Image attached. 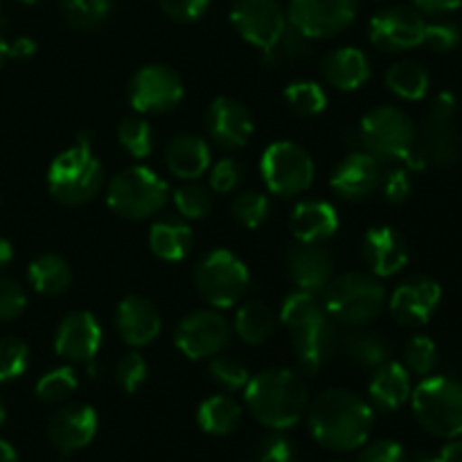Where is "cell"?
<instances>
[{"label":"cell","instance_id":"6da1fadb","mask_svg":"<svg viewBox=\"0 0 462 462\" xmlns=\"http://www.w3.org/2000/svg\"><path fill=\"white\" fill-rule=\"evenodd\" d=\"M311 436L329 451H355L368 442L374 427L373 406L343 388L320 393L307 406Z\"/></svg>","mask_w":462,"mask_h":462},{"label":"cell","instance_id":"7a4b0ae2","mask_svg":"<svg viewBox=\"0 0 462 462\" xmlns=\"http://www.w3.org/2000/svg\"><path fill=\"white\" fill-rule=\"evenodd\" d=\"M280 320L287 328L298 368L302 373L316 374L332 361L338 347L337 325L314 293H291L284 300Z\"/></svg>","mask_w":462,"mask_h":462},{"label":"cell","instance_id":"3957f363","mask_svg":"<svg viewBox=\"0 0 462 462\" xmlns=\"http://www.w3.org/2000/svg\"><path fill=\"white\" fill-rule=\"evenodd\" d=\"M244 400L253 418L273 431L291 429L307 415L310 393L302 377L287 368H269L248 379Z\"/></svg>","mask_w":462,"mask_h":462},{"label":"cell","instance_id":"277c9868","mask_svg":"<svg viewBox=\"0 0 462 462\" xmlns=\"http://www.w3.org/2000/svg\"><path fill=\"white\" fill-rule=\"evenodd\" d=\"M104 185V167L95 156L88 135H79L75 144L59 153L48 170L50 194L63 206H84L99 194Z\"/></svg>","mask_w":462,"mask_h":462},{"label":"cell","instance_id":"5b68a950","mask_svg":"<svg viewBox=\"0 0 462 462\" xmlns=\"http://www.w3.org/2000/svg\"><path fill=\"white\" fill-rule=\"evenodd\" d=\"M323 305L337 323L365 328L382 316L386 289L374 275L350 271L329 280L323 291Z\"/></svg>","mask_w":462,"mask_h":462},{"label":"cell","instance_id":"8992f818","mask_svg":"<svg viewBox=\"0 0 462 462\" xmlns=\"http://www.w3.org/2000/svg\"><path fill=\"white\" fill-rule=\"evenodd\" d=\"M171 192L165 179L143 165L117 171L106 188V203L116 215L125 219H149L170 201Z\"/></svg>","mask_w":462,"mask_h":462},{"label":"cell","instance_id":"52a82bcc","mask_svg":"<svg viewBox=\"0 0 462 462\" xmlns=\"http://www.w3.org/2000/svg\"><path fill=\"white\" fill-rule=\"evenodd\" d=\"M413 413L420 427L436 438L462 436V383L451 377H424L413 393Z\"/></svg>","mask_w":462,"mask_h":462},{"label":"cell","instance_id":"ba28073f","mask_svg":"<svg viewBox=\"0 0 462 462\" xmlns=\"http://www.w3.org/2000/svg\"><path fill=\"white\" fill-rule=\"evenodd\" d=\"M359 140L364 152L383 161H409L418 144V129L413 120L397 106H377L359 125Z\"/></svg>","mask_w":462,"mask_h":462},{"label":"cell","instance_id":"9c48e42d","mask_svg":"<svg viewBox=\"0 0 462 462\" xmlns=\"http://www.w3.org/2000/svg\"><path fill=\"white\" fill-rule=\"evenodd\" d=\"M248 266L226 248H217L203 255L194 269V287L212 310H228L237 305L248 291Z\"/></svg>","mask_w":462,"mask_h":462},{"label":"cell","instance_id":"30bf717a","mask_svg":"<svg viewBox=\"0 0 462 462\" xmlns=\"http://www.w3.org/2000/svg\"><path fill=\"white\" fill-rule=\"evenodd\" d=\"M262 179L269 192L278 197H298L314 183V161L300 144L291 140H280L266 147L260 161Z\"/></svg>","mask_w":462,"mask_h":462},{"label":"cell","instance_id":"8fae6325","mask_svg":"<svg viewBox=\"0 0 462 462\" xmlns=\"http://www.w3.org/2000/svg\"><path fill=\"white\" fill-rule=\"evenodd\" d=\"M131 106L144 116H162L174 111L185 95L179 72L162 63H149L134 72L129 79Z\"/></svg>","mask_w":462,"mask_h":462},{"label":"cell","instance_id":"7c38bea8","mask_svg":"<svg viewBox=\"0 0 462 462\" xmlns=\"http://www.w3.org/2000/svg\"><path fill=\"white\" fill-rule=\"evenodd\" d=\"M359 0H289V25L316 39H329L352 25Z\"/></svg>","mask_w":462,"mask_h":462},{"label":"cell","instance_id":"4fadbf2b","mask_svg":"<svg viewBox=\"0 0 462 462\" xmlns=\"http://www.w3.org/2000/svg\"><path fill=\"white\" fill-rule=\"evenodd\" d=\"M230 334L228 320L219 311L197 310L180 320L174 343L188 359H212L230 346Z\"/></svg>","mask_w":462,"mask_h":462},{"label":"cell","instance_id":"5bb4252c","mask_svg":"<svg viewBox=\"0 0 462 462\" xmlns=\"http://www.w3.org/2000/svg\"><path fill=\"white\" fill-rule=\"evenodd\" d=\"M424 18L406 5L382 9L370 21V41L383 52H406L424 41Z\"/></svg>","mask_w":462,"mask_h":462},{"label":"cell","instance_id":"9a60e30c","mask_svg":"<svg viewBox=\"0 0 462 462\" xmlns=\"http://www.w3.org/2000/svg\"><path fill=\"white\" fill-rule=\"evenodd\" d=\"M230 23L244 41L266 50L287 27L282 7L275 0H237Z\"/></svg>","mask_w":462,"mask_h":462},{"label":"cell","instance_id":"2e32d148","mask_svg":"<svg viewBox=\"0 0 462 462\" xmlns=\"http://www.w3.org/2000/svg\"><path fill=\"white\" fill-rule=\"evenodd\" d=\"M442 298L440 284L429 275H413L393 291L391 314L402 328H422L431 320Z\"/></svg>","mask_w":462,"mask_h":462},{"label":"cell","instance_id":"e0dca14e","mask_svg":"<svg viewBox=\"0 0 462 462\" xmlns=\"http://www.w3.org/2000/svg\"><path fill=\"white\" fill-rule=\"evenodd\" d=\"M102 347V325L90 311H72L59 323L54 350L72 364H90Z\"/></svg>","mask_w":462,"mask_h":462},{"label":"cell","instance_id":"ac0fdd59","mask_svg":"<svg viewBox=\"0 0 462 462\" xmlns=\"http://www.w3.org/2000/svg\"><path fill=\"white\" fill-rule=\"evenodd\" d=\"M253 126L251 111L235 97H217L206 111L208 135L221 149L246 147Z\"/></svg>","mask_w":462,"mask_h":462},{"label":"cell","instance_id":"d6986e66","mask_svg":"<svg viewBox=\"0 0 462 462\" xmlns=\"http://www.w3.org/2000/svg\"><path fill=\"white\" fill-rule=\"evenodd\" d=\"M418 149L427 165L429 162L438 167L458 165L462 158V131L456 125V116L429 111L420 126Z\"/></svg>","mask_w":462,"mask_h":462},{"label":"cell","instance_id":"ffe728a7","mask_svg":"<svg viewBox=\"0 0 462 462\" xmlns=\"http://www.w3.org/2000/svg\"><path fill=\"white\" fill-rule=\"evenodd\" d=\"M97 433V413L93 406L70 404L50 418L48 438L61 454H75L93 442Z\"/></svg>","mask_w":462,"mask_h":462},{"label":"cell","instance_id":"44dd1931","mask_svg":"<svg viewBox=\"0 0 462 462\" xmlns=\"http://www.w3.org/2000/svg\"><path fill=\"white\" fill-rule=\"evenodd\" d=\"M382 179L383 170L377 158L370 156L368 152H352L338 162L329 183L341 199L359 201V199L370 197L382 185Z\"/></svg>","mask_w":462,"mask_h":462},{"label":"cell","instance_id":"7402d4cb","mask_svg":"<svg viewBox=\"0 0 462 462\" xmlns=\"http://www.w3.org/2000/svg\"><path fill=\"white\" fill-rule=\"evenodd\" d=\"M287 271L298 291L319 296L334 278V262L320 244L296 242L287 253Z\"/></svg>","mask_w":462,"mask_h":462},{"label":"cell","instance_id":"603a6c76","mask_svg":"<svg viewBox=\"0 0 462 462\" xmlns=\"http://www.w3.org/2000/svg\"><path fill=\"white\" fill-rule=\"evenodd\" d=\"M361 253L377 278H391L400 273L409 262V244L391 226H374L361 239Z\"/></svg>","mask_w":462,"mask_h":462},{"label":"cell","instance_id":"cb8c5ba5","mask_svg":"<svg viewBox=\"0 0 462 462\" xmlns=\"http://www.w3.org/2000/svg\"><path fill=\"white\" fill-rule=\"evenodd\" d=\"M116 325L122 341L131 347H144L161 334V314L156 305L143 296H126L117 305Z\"/></svg>","mask_w":462,"mask_h":462},{"label":"cell","instance_id":"d4e9b609","mask_svg":"<svg viewBox=\"0 0 462 462\" xmlns=\"http://www.w3.org/2000/svg\"><path fill=\"white\" fill-rule=\"evenodd\" d=\"M320 72L334 88L356 90L370 79V59L365 57L364 50L346 45L325 54Z\"/></svg>","mask_w":462,"mask_h":462},{"label":"cell","instance_id":"484cf974","mask_svg":"<svg viewBox=\"0 0 462 462\" xmlns=\"http://www.w3.org/2000/svg\"><path fill=\"white\" fill-rule=\"evenodd\" d=\"M167 170L183 180H197L212 165V153L208 140L201 135L183 134L176 135L165 149Z\"/></svg>","mask_w":462,"mask_h":462},{"label":"cell","instance_id":"4316f807","mask_svg":"<svg viewBox=\"0 0 462 462\" xmlns=\"http://www.w3.org/2000/svg\"><path fill=\"white\" fill-rule=\"evenodd\" d=\"M289 226L296 242L320 244L338 230V215L328 201H302L293 208Z\"/></svg>","mask_w":462,"mask_h":462},{"label":"cell","instance_id":"83f0119b","mask_svg":"<svg viewBox=\"0 0 462 462\" xmlns=\"http://www.w3.org/2000/svg\"><path fill=\"white\" fill-rule=\"evenodd\" d=\"M370 400L379 411H397L400 406L406 404L411 397V373L404 368V364L397 361H386L374 370L373 379H370Z\"/></svg>","mask_w":462,"mask_h":462},{"label":"cell","instance_id":"f1b7e54d","mask_svg":"<svg viewBox=\"0 0 462 462\" xmlns=\"http://www.w3.org/2000/svg\"><path fill=\"white\" fill-rule=\"evenodd\" d=\"M194 246V235L185 221L162 219L149 230V248L162 262H180L189 255Z\"/></svg>","mask_w":462,"mask_h":462},{"label":"cell","instance_id":"f546056e","mask_svg":"<svg viewBox=\"0 0 462 462\" xmlns=\"http://www.w3.org/2000/svg\"><path fill=\"white\" fill-rule=\"evenodd\" d=\"M343 350H346L347 359L355 365L365 370H377L379 365L391 361V346H388L386 337L379 332L365 328H355L347 332L341 341Z\"/></svg>","mask_w":462,"mask_h":462},{"label":"cell","instance_id":"4dcf8cb0","mask_svg":"<svg viewBox=\"0 0 462 462\" xmlns=\"http://www.w3.org/2000/svg\"><path fill=\"white\" fill-rule=\"evenodd\" d=\"M27 278H30V284L34 287V291H39L41 296L52 298L68 291V287L72 284V269L61 255L43 253V255H39L30 264Z\"/></svg>","mask_w":462,"mask_h":462},{"label":"cell","instance_id":"1f68e13d","mask_svg":"<svg viewBox=\"0 0 462 462\" xmlns=\"http://www.w3.org/2000/svg\"><path fill=\"white\" fill-rule=\"evenodd\" d=\"M197 422L210 436H230L242 424V406L230 395H212L199 406Z\"/></svg>","mask_w":462,"mask_h":462},{"label":"cell","instance_id":"d6a6232c","mask_svg":"<svg viewBox=\"0 0 462 462\" xmlns=\"http://www.w3.org/2000/svg\"><path fill=\"white\" fill-rule=\"evenodd\" d=\"M235 332L248 346H264L275 332V316L262 300H246L235 316Z\"/></svg>","mask_w":462,"mask_h":462},{"label":"cell","instance_id":"836d02e7","mask_svg":"<svg viewBox=\"0 0 462 462\" xmlns=\"http://www.w3.org/2000/svg\"><path fill=\"white\" fill-rule=\"evenodd\" d=\"M311 54V39L289 25L282 30V34L273 41L266 50H262V59L269 68H282V66H296V63L307 61Z\"/></svg>","mask_w":462,"mask_h":462},{"label":"cell","instance_id":"e575fe53","mask_svg":"<svg viewBox=\"0 0 462 462\" xmlns=\"http://www.w3.org/2000/svg\"><path fill=\"white\" fill-rule=\"evenodd\" d=\"M386 86L400 99L415 102V99H422L429 93L431 77H429V70L420 61H400L388 68Z\"/></svg>","mask_w":462,"mask_h":462},{"label":"cell","instance_id":"d590c367","mask_svg":"<svg viewBox=\"0 0 462 462\" xmlns=\"http://www.w3.org/2000/svg\"><path fill=\"white\" fill-rule=\"evenodd\" d=\"M61 14L75 30L93 32L111 16V0H61Z\"/></svg>","mask_w":462,"mask_h":462},{"label":"cell","instance_id":"8d00e7d4","mask_svg":"<svg viewBox=\"0 0 462 462\" xmlns=\"http://www.w3.org/2000/svg\"><path fill=\"white\" fill-rule=\"evenodd\" d=\"M284 102H287L289 111L298 117H314L325 111L328 106V95H325L323 86L316 81H293L284 90Z\"/></svg>","mask_w":462,"mask_h":462},{"label":"cell","instance_id":"74e56055","mask_svg":"<svg viewBox=\"0 0 462 462\" xmlns=\"http://www.w3.org/2000/svg\"><path fill=\"white\" fill-rule=\"evenodd\" d=\"M117 140L125 147V152L129 156L138 158V161L152 156L153 144H156L152 125L143 120V117H126V120H122L120 126H117Z\"/></svg>","mask_w":462,"mask_h":462},{"label":"cell","instance_id":"f35d334b","mask_svg":"<svg viewBox=\"0 0 462 462\" xmlns=\"http://www.w3.org/2000/svg\"><path fill=\"white\" fill-rule=\"evenodd\" d=\"M77 386H79V382H77L75 370L68 368V365H61V368H54L50 373H45L36 382V397L43 404H59V402H66L77 391Z\"/></svg>","mask_w":462,"mask_h":462},{"label":"cell","instance_id":"ab89813d","mask_svg":"<svg viewBox=\"0 0 462 462\" xmlns=\"http://www.w3.org/2000/svg\"><path fill=\"white\" fill-rule=\"evenodd\" d=\"M269 199L262 192H255V189H253V192L237 194V197L233 199V203H230V215H233V219L246 230L260 228L266 221V217H269Z\"/></svg>","mask_w":462,"mask_h":462},{"label":"cell","instance_id":"60d3db41","mask_svg":"<svg viewBox=\"0 0 462 462\" xmlns=\"http://www.w3.org/2000/svg\"><path fill=\"white\" fill-rule=\"evenodd\" d=\"M171 199H174L179 215L185 217V219H203V217L210 215L212 203H215L210 189L206 185H199L197 180L180 185Z\"/></svg>","mask_w":462,"mask_h":462},{"label":"cell","instance_id":"b9f144b4","mask_svg":"<svg viewBox=\"0 0 462 462\" xmlns=\"http://www.w3.org/2000/svg\"><path fill=\"white\" fill-rule=\"evenodd\" d=\"M208 373H210L212 382L217 383L224 391L235 393V391H244L248 383V368L237 361L235 356H226V355H217L210 359V365H208Z\"/></svg>","mask_w":462,"mask_h":462},{"label":"cell","instance_id":"7bdbcfd3","mask_svg":"<svg viewBox=\"0 0 462 462\" xmlns=\"http://www.w3.org/2000/svg\"><path fill=\"white\" fill-rule=\"evenodd\" d=\"M438 364V347L429 337H413L404 347V368L418 377H429Z\"/></svg>","mask_w":462,"mask_h":462},{"label":"cell","instance_id":"ee69618b","mask_svg":"<svg viewBox=\"0 0 462 462\" xmlns=\"http://www.w3.org/2000/svg\"><path fill=\"white\" fill-rule=\"evenodd\" d=\"M30 365V347L16 337L0 338V383L21 377Z\"/></svg>","mask_w":462,"mask_h":462},{"label":"cell","instance_id":"f6af8a7d","mask_svg":"<svg viewBox=\"0 0 462 462\" xmlns=\"http://www.w3.org/2000/svg\"><path fill=\"white\" fill-rule=\"evenodd\" d=\"M149 368L144 356H140L138 352H129V355L122 356L116 365V382L117 386L125 393H135L147 379Z\"/></svg>","mask_w":462,"mask_h":462},{"label":"cell","instance_id":"bcb514c9","mask_svg":"<svg viewBox=\"0 0 462 462\" xmlns=\"http://www.w3.org/2000/svg\"><path fill=\"white\" fill-rule=\"evenodd\" d=\"M460 39L462 32L454 21H433L424 25L422 43H427L436 52H451L454 48H458Z\"/></svg>","mask_w":462,"mask_h":462},{"label":"cell","instance_id":"7dc6e473","mask_svg":"<svg viewBox=\"0 0 462 462\" xmlns=\"http://www.w3.org/2000/svg\"><path fill=\"white\" fill-rule=\"evenodd\" d=\"M244 170L235 158H221L210 170V188L217 194H230L242 183Z\"/></svg>","mask_w":462,"mask_h":462},{"label":"cell","instance_id":"c3c4849f","mask_svg":"<svg viewBox=\"0 0 462 462\" xmlns=\"http://www.w3.org/2000/svg\"><path fill=\"white\" fill-rule=\"evenodd\" d=\"M255 462H298L296 447L289 438L271 433V436L262 438L257 445Z\"/></svg>","mask_w":462,"mask_h":462},{"label":"cell","instance_id":"681fc988","mask_svg":"<svg viewBox=\"0 0 462 462\" xmlns=\"http://www.w3.org/2000/svg\"><path fill=\"white\" fill-rule=\"evenodd\" d=\"M27 293L16 280L0 278V320H14L25 311Z\"/></svg>","mask_w":462,"mask_h":462},{"label":"cell","instance_id":"f907efd6","mask_svg":"<svg viewBox=\"0 0 462 462\" xmlns=\"http://www.w3.org/2000/svg\"><path fill=\"white\" fill-rule=\"evenodd\" d=\"M162 12L176 23H192L210 7V0H158Z\"/></svg>","mask_w":462,"mask_h":462},{"label":"cell","instance_id":"816d5d0a","mask_svg":"<svg viewBox=\"0 0 462 462\" xmlns=\"http://www.w3.org/2000/svg\"><path fill=\"white\" fill-rule=\"evenodd\" d=\"M382 188L388 203H404L413 192V180H411L409 171L404 167H395V170L383 174Z\"/></svg>","mask_w":462,"mask_h":462},{"label":"cell","instance_id":"f5cc1de1","mask_svg":"<svg viewBox=\"0 0 462 462\" xmlns=\"http://www.w3.org/2000/svg\"><path fill=\"white\" fill-rule=\"evenodd\" d=\"M359 462H406V451L400 442L393 440L365 442Z\"/></svg>","mask_w":462,"mask_h":462},{"label":"cell","instance_id":"db71d44e","mask_svg":"<svg viewBox=\"0 0 462 462\" xmlns=\"http://www.w3.org/2000/svg\"><path fill=\"white\" fill-rule=\"evenodd\" d=\"M36 54V43L27 36H21L14 43H9V59H16V61H27Z\"/></svg>","mask_w":462,"mask_h":462},{"label":"cell","instance_id":"11a10c76","mask_svg":"<svg viewBox=\"0 0 462 462\" xmlns=\"http://www.w3.org/2000/svg\"><path fill=\"white\" fill-rule=\"evenodd\" d=\"M413 3L427 14H447L458 9L462 0H413Z\"/></svg>","mask_w":462,"mask_h":462},{"label":"cell","instance_id":"9f6ffc18","mask_svg":"<svg viewBox=\"0 0 462 462\" xmlns=\"http://www.w3.org/2000/svg\"><path fill=\"white\" fill-rule=\"evenodd\" d=\"M456 108H458V102L451 93H440L431 104V111L442 113V116H456Z\"/></svg>","mask_w":462,"mask_h":462},{"label":"cell","instance_id":"6f0895ef","mask_svg":"<svg viewBox=\"0 0 462 462\" xmlns=\"http://www.w3.org/2000/svg\"><path fill=\"white\" fill-rule=\"evenodd\" d=\"M438 462H462V440L454 438L449 445L438 451Z\"/></svg>","mask_w":462,"mask_h":462},{"label":"cell","instance_id":"680465c9","mask_svg":"<svg viewBox=\"0 0 462 462\" xmlns=\"http://www.w3.org/2000/svg\"><path fill=\"white\" fill-rule=\"evenodd\" d=\"M12 260H14L12 244H9L5 237H0V271L7 269V266L12 264Z\"/></svg>","mask_w":462,"mask_h":462},{"label":"cell","instance_id":"91938a15","mask_svg":"<svg viewBox=\"0 0 462 462\" xmlns=\"http://www.w3.org/2000/svg\"><path fill=\"white\" fill-rule=\"evenodd\" d=\"M0 462H18V454L7 440H0Z\"/></svg>","mask_w":462,"mask_h":462},{"label":"cell","instance_id":"94428289","mask_svg":"<svg viewBox=\"0 0 462 462\" xmlns=\"http://www.w3.org/2000/svg\"><path fill=\"white\" fill-rule=\"evenodd\" d=\"M7 59H9V43L5 39H0V70H3V66Z\"/></svg>","mask_w":462,"mask_h":462},{"label":"cell","instance_id":"6125c7cd","mask_svg":"<svg viewBox=\"0 0 462 462\" xmlns=\"http://www.w3.org/2000/svg\"><path fill=\"white\" fill-rule=\"evenodd\" d=\"M5 418H7V413H5V406H3V402H0V424L5 422Z\"/></svg>","mask_w":462,"mask_h":462},{"label":"cell","instance_id":"be15d7a7","mask_svg":"<svg viewBox=\"0 0 462 462\" xmlns=\"http://www.w3.org/2000/svg\"><path fill=\"white\" fill-rule=\"evenodd\" d=\"M21 3H27V5H34V3H41V0H21Z\"/></svg>","mask_w":462,"mask_h":462}]
</instances>
